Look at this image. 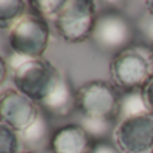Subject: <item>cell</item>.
<instances>
[{"mask_svg": "<svg viewBox=\"0 0 153 153\" xmlns=\"http://www.w3.org/2000/svg\"><path fill=\"white\" fill-rule=\"evenodd\" d=\"M40 108L18 90L10 89L0 97V121L22 133L35 121Z\"/></svg>", "mask_w": 153, "mask_h": 153, "instance_id": "obj_8", "label": "cell"}, {"mask_svg": "<svg viewBox=\"0 0 153 153\" xmlns=\"http://www.w3.org/2000/svg\"><path fill=\"white\" fill-rule=\"evenodd\" d=\"M144 113H149V110L145 103V100H144L143 90H130V91H125L124 94H121L118 116L121 117V120Z\"/></svg>", "mask_w": 153, "mask_h": 153, "instance_id": "obj_11", "label": "cell"}, {"mask_svg": "<svg viewBox=\"0 0 153 153\" xmlns=\"http://www.w3.org/2000/svg\"><path fill=\"white\" fill-rule=\"evenodd\" d=\"M153 75V56L151 46L132 45L116 54L110 62L113 85L122 91L143 89Z\"/></svg>", "mask_w": 153, "mask_h": 153, "instance_id": "obj_1", "label": "cell"}, {"mask_svg": "<svg viewBox=\"0 0 153 153\" xmlns=\"http://www.w3.org/2000/svg\"><path fill=\"white\" fill-rule=\"evenodd\" d=\"M27 1L23 0H0V30L10 31L24 16Z\"/></svg>", "mask_w": 153, "mask_h": 153, "instance_id": "obj_12", "label": "cell"}, {"mask_svg": "<svg viewBox=\"0 0 153 153\" xmlns=\"http://www.w3.org/2000/svg\"><path fill=\"white\" fill-rule=\"evenodd\" d=\"M121 94L116 86L102 79L83 83L76 90V109L85 118L116 121L120 116Z\"/></svg>", "mask_w": 153, "mask_h": 153, "instance_id": "obj_2", "label": "cell"}, {"mask_svg": "<svg viewBox=\"0 0 153 153\" xmlns=\"http://www.w3.org/2000/svg\"><path fill=\"white\" fill-rule=\"evenodd\" d=\"M8 75V63L1 55H0V86L5 82Z\"/></svg>", "mask_w": 153, "mask_h": 153, "instance_id": "obj_20", "label": "cell"}, {"mask_svg": "<svg viewBox=\"0 0 153 153\" xmlns=\"http://www.w3.org/2000/svg\"><path fill=\"white\" fill-rule=\"evenodd\" d=\"M90 153H120V151L113 144L108 143L105 140H100L93 144V148L90 151Z\"/></svg>", "mask_w": 153, "mask_h": 153, "instance_id": "obj_17", "label": "cell"}, {"mask_svg": "<svg viewBox=\"0 0 153 153\" xmlns=\"http://www.w3.org/2000/svg\"><path fill=\"white\" fill-rule=\"evenodd\" d=\"M140 30L144 32L148 39L152 40L153 43V16H151L149 13H146L140 22Z\"/></svg>", "mask_w": 153, "mask_h": 153, "instance_id": "obj_19", "label": "cell"}, {"mask_svg": "<svg viewBox=\"0 0 153 153\" xmlns=\"http://www.w3.org/2000/svg\"><path fill=\"white\" fill-rule=\"evenodd\" d=\"M114 141L121 153H151L153 149V114L128 117L114 129Z\"/></svg>", "mask_w": 153, "mask_h": 153, "instance_id": "obj_7", "label": "cell"}, {"mask_svg": "<svg viewBox=\"0 0 153 153\" xmlns=\"http://www.w3.org/2000/svg\"><path fill=\"white\" fill-rule=\"evenodd\" d=\"M20 140L18 132L0 121V153H19Z\"/></svg>", "mask_w": 153, "mask_h": 153, "instance_id": "obj_15", "label": "cell"}, {"mask_svg": "<svg viewBox=\"0 0 153 153\" xmlns=\"http://www.w3.org/2000/svg\"><path fill=\"white\" fill-rule=\"evenodd\" d=\"M28 4L34 8L36 15L42 16L45 19L46 18L56 19V16L63 10L66 0H32Z\"/></svg>", "mask_w": 153, "mask_h": 153, "instance_id": "obj_14", "label": "cell"}, {"mask_svg": "<svg viewBox=\"0 0 153 153\" xmlns=\"http://www.w3.org/2000/svg\"><path fill=\"white\" fill-rule=\"evenodd\" d=\"M82 126L85 128L90 137L102 138L110 132L111 129V121H105V120H93V118H85L82 120Z\"/></svg>", "mask_w": 153, "mask_h": 153, "instance_id": "obj_16", "label": "cell"}, {"mask_svg": "<svg viewBox=\"0 0 153 153\" xmlns=\"http://www.w3.org/2000/svg\"><path fill=\"white\" fill-rule=\"evenodd\" d=\"M134 35V24L126 15L116 10H108L98 13L91 39L102 51L116 55L133 45Z\"/></svg>", "mask_w": 153, "mask_h": 153, "instance_id": "obj_5", "label": "cell"}, {"mask_svg": "<svg viewBox=\"0 0 153 153\" xmlns=\"http://www.w3.org/2000/svg\"><path fill=\"white\" fill-rule=\"evenodd\" d=\"M50 42V27L45 18L36 13L24 15L8 31V43L15 54L27 59L43 56Z\"/></svg>", "mask_w": 153, "mask_h": 153, "instance_id": "obj_4", "label": "cell"}, {"mask_svg": "<svg viewBox=\"0 0 153 153\" xmlns=\"http://www.w3.org/2000/svg\"><path fill=\"white\" fill-rule=\"evenodd\" d=\"M40 106L46 114H51L54 117L70 116L76 109V90L74 91L70 82L61 75L54 89L40 103Z\"/></svg>", "mask_w": 153, "mask_h": 153, "instance_id": "obj_10", "label": "cell"}, {"mask_svg": "<svg viewBox=\"0 0 153 153\" xmlns=\"http://www.w3.org/2000/svg\"><path fill=\"white\" fill-rule=\"evenodd\" d=\"M145 5H146V10H148V13L151 16H153V0H151V1H146Z\"/></svg>", "mask_w": 153, "mask_h": 153, "instance_id": "obj_21", "label": "cell"}, {"mask_svg": "<svg viewBox=\"0 0 153 153\" xmlns=\"http://www.w3.org/2000/svg\"><path fill=\"white\" fill-rule=\"evenodd\" d=\"M151 153H153V149H152V152H151Z\"/></svg>", "mask_w": 153, "mask_h": 153, "instance_id": "obj_24", "label": "cell"}, {"mask_svg": "<svg viewBox=\"0 0 153 153\" xmlns=\"http://www.w3.org/2000/svg\"><path fill=\"white\" fill-rule=\"evenodd\" d=\"M151 50H152V56H153V43L151 45Z\"/></svg>", "mask_w": 153, "mask_h": 153, "instance_id": "obj_22", "label": "cell"}, {"mask_svg": "<svg viewBox=\"0 0 153 153\" xmlns=\"http://www.w3.org/2000/svg\"><path fill=\"white\" fill-rule=\"evenodd\" d=\"M62 74L47 59H26L12 71L16 90L35 103H42Z\"/></svg>", "mask_w": 153, "mask_h": 153, "instance_id": "obj_3", "label": "cell"}, {"mask_svg": "<svg viewBox=\"0 0 153 153\" xmlns=\"http://www.w3.org/2000/svg\"><path fill=\"white\" fill-rule=\"evenodd\" d=\"M45 111L40 109L38 117L35 118V121L27 128L24 132H22V138L30 145H38L42 144L43 141L47 138L48 136V122L47 118L45 116Z\"/></svg>", "mask_w": 153, "mask_h": 153, "instance_id": "obj_13", "label": "cell"}, {"mask_svg": "<svg viewBox=\"0 0 153 153\" xmlns=\"http://www.w3.org/2000/svg\"><path fill=\"white\" fill-rule=\"evenodd\" d=\"M22 153H34V152H22Z\"/></svg>", "mask_w": 153, "mask_h": 153, "instance_id": "obj_23", "label": "cell"}, {"mask_svg": "<svg viewBox=\"0 0 153 153\" xmlns=\"http://www.w3.org/2000/svg\"><path fill=\"white\" fill-rule=\"evenodd\" d=\"M53 153H90L93 141L90 134L79 124H66L50 138Z\"/></svg>", "mask_w": 153, "mask_h": 153, "instance_id": "obj_9", "label": "cell"}, {"mask_svg": "<svg viewBox=\"0 0 153 153\" xmlns=\"http://www.w3.org/2000/svg\"><path fill=\"white\" fill-rule=\"evenodd\" d=\"M97 16L95 3L91 0H66L55 19L56 31L67 43L85 42L91 38Z\"/></svg>", "mask_w": 153, "mask_h": 153, "instance_id": "obj_6", "label": "cell"}, {"mask_svg": "<svg viewBox=\"0 0 153 153\" xmlns=\"http://www.w3.org/2000/svg\"><path fill=\"white\" fill-rule=\"evenodd\" d=\"M141 90H143V95H144L146 106H148L149 113L153 114V75L151 76V79L146 82L145 86Z\"/></svg>", "mask_w": 153, "mask_h": 153, "instance_id": "obj_18", "label": "cell"}]
</instances>
